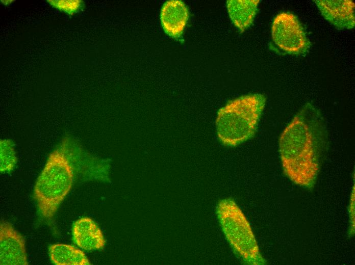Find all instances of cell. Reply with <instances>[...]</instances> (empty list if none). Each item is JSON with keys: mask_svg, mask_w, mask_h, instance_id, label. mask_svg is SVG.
Instances as JSON below:
<instances>
[{"mask_svg": "<svg viewBox=\"0 0 355 265\" xmlns=\"http://www.w3.org/2000/svg\"><path fill=\"white\" fill-rule=\"evenodd\" d=\"M48 251L50 260L56 265L90 264L84 252L70 245L53 244Z\"/></svg>", "mask_w": 355, "mask_h": 265, "instance_id": "cell-11", "label": "cell"}, {"mask_svg": "<svg viewBox=\"0 0 355 265\" xmlns=\"http://www.w3.org/2000/svg\"><path fill=\"white\" fill-rule=\"evenodd\" d=\"M259 0H228L226 7L230 17L242 33L252 24L258 11Z\"/></svg>", "mask_w": 355, "mask_h": 265, "instance_id": "cell-10", "label": "cell"}, {"mask_svg": "<svg viewBox=\"0 0 355 265\" xmlns=\"http://www.w3.org/2000/svg\"><path fill=\"white\" fill-rule=\"evenodd\" d=\"M84 152L71 136H65L49 154L36 180L33 197L40 216L52 221L80 173L84 170Z\"/></svg>", "mask_w": 355, "mask_h": 265, "instance_id": "cell-2", "label": "cell"}, {"mask_svg": "<svg viewBox=\"0 0 355 265\" xmlns=\"http://www.w3.org/2000/svg\"><path fill=\"white\" fill-rule=\"evenodd\" d=\"M189 16L188 9L182 1L166 2L160 12L161 23L164 32L172 38H180L187 23Z\"/></svg>", "mask_w": 355, "mask_h": 265, "instance_id": "cell-8", "label": "cell"}, {"mask_svg": "<svg viewBox=\"0 0 355 265\" xmlns=\"http://www.w3.org/2000/svg\"><path fill=\"white\" fill-rule=\"evenodd\" d=\"M265 103L263 95L249 94L231 100L221 108L216 125L221 143L234 147L252 138Z\"/></svg>", "mask_w": 355, "mask_h": 265, "instance_id": "cell-3", "label": "cell"}, {"mask_svg": "<svg viewBox=\"0 0 355 265\" xmlns=\"http://www.w3.org/2000/svg\"><path fill=\"white\" fill-rule=\"evenodd\" d=\"M271 35L273 43L284 54L303 55L311 46L297 17L291 13L281 12L275 17Z\"/></svg>", "mask_w": 355, "mask_h": 265, "instance_id": "cell-5", "label": "cell"}, {"mask_svg": "<svg viewBox=\"0 0 355 265\" xmlns=\"http://www.w3.org/2000/svg\"><path fill=\"white\" fill-rule=\"evenodd\" d=\"M72 235L76 245L85 250L101 249L106 243L100 229L88 217L81 218L74 223Z\"/></svg>", "mask_w": 355, "mask_h": 265, "instance_id": "cell-9", "label": "cell"}, {"mask_svg": "<svg viewBox=\"0 0 355 265\" xmlns=\"http://www.w3.org/2000/svg\"><path fill=\"white\" fill-rule=\"evenodd\" d=\"M14 2H15V0H1L0 1L1 3L5 6H8L10 4L13 3Z\"/></svg>", "mask_w": 355, "mask_h": 265, "instance_id": "cell-14", "label": "cell"}, {"mask_svg": "<svg viewBox=\"0 0 355 265\" xmlns=\"http://www.w3.org/2000/svg\"><path fill=\"white\" fill-rule=\"evenodd\" d=\"M52 8L72 17L83 11L85 7L82 0H46Z\"/></svg>", "mask_w": 355, "mask_h": 265, "instance_id": "cell-13", "label": "cell"}, {"mask_svg": "<svg viewBox=\"0 0 355 265\" xmlns=\"http://www.w3.org/2000/svg\"><path fill=\"white\" fill-rule=\"evenodd\" d=\"M322 15L340 30L351 29L355 25L354 3L350 0H315Z\"/></svg>", "mask_w": 355, "mask_h": 265, "instance_id": "cell-7", "label": "cell"}, {"mask_svg": "<svg viewBox=\"0 0 355 265\" xmlns=\"http://www.w3.org/2000/svg\"><path fill=\"white\" fill-rule=\"evenodd\" d=\"M17 163L14 144L12 140L4 139L0 142V171L1 173L12 171Z\"/></svg>", "mask_w": 355, "mask_h": 265, "instance_id": "cell-12", "label": "cell"}, {"mask_svg": "<svg viewBox=\"0 0 355 265\" xmlns=\"http://www.w3.org/2000/svg\"><path fill=\"white\" fill-rule=\"evenodd\" d=\"M326 126L319 110L305 104L282 132L279 150L285 174L295 183L312 187L328 144Z\"/></svg>", "mask_w": 355, "mask_h": 265, "instance_id": "cell-1", "label": "cell"}, {"mask_svg": "<svg viewBox=\"0 0 355 265\" xmlns=\"http://www.w3.org/2000/svg\"><path fill=\"white\" fill-rule=\"evenodd\" d=\"M216 214L224 235L236 254L248 264L265 263L250 226L235 201L231 198L220 200Z\"/></svg>", "mask_w": 355, "mask_h": 265, "instance_id": "cell-4", "label": "cell"}, {"mask_svg": "<svg viewBox=\"0 0 355 265\" xmlns=\"http://www.w3.org/2000/svg\"><path fill=\"white\" fill-rule=\"evenodd\" d=\"M28 264L23 237L11 223L2 221L0 225V264Z\"/></svg>", "mask_w": 355, "mask_h": 265, "instance_id": "cell-6", "label": "cell"}]
</instances>
